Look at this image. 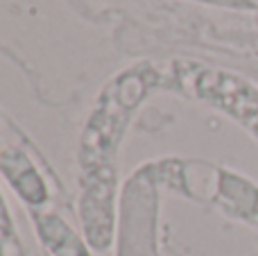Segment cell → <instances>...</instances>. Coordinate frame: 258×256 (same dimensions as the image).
<instances>
[{"instance_id": "7a4b0ae2", "label": "cell", "mask_w": 258, "mask_h": 256, "mask_svg": "<svg viewBox=\"0 0 258 256\" xmlns=\"http://www.w3.org/2000/svg\"><path fill=\"white\" fill-rule=\"evenodd\" d=\"M0 168L7 172L12 184H16L18 193L27 200V202H41L45 198L43 181L36 177L32 166L27 163L25 157L16 152V150H7V157H0Z\"/></svg>"}, {"instance_id": "6da1fadb", "label": "cell", "mask_w": 258, "mask_h": 256, "mask_svg": "<svg viewBox=\"0 0 258 256\" xmlns=\"http://www.w3.org/2000/svg\"><path fill=\"white\" fill-rule=\"evenodd\" d=\"M197 95L218 104L258 139V89L242 77L222 71H204L197 77Z\"/></svg>"}, {"instance_id": "3957f363", "label": "cell", "mask_w": 258, "mask_h": 256, "mask_svg": "<svg viewBox=\"0 0 258 256\" xmlns=\"http://www.w3.org/2000/svg\"><path fill=\"white\" fill-rule=\"evenodd\" d=\"M0 256H23L16 243V236L12 231V220H9L3 198H0Z\"/></svg>"}]
</instances>
